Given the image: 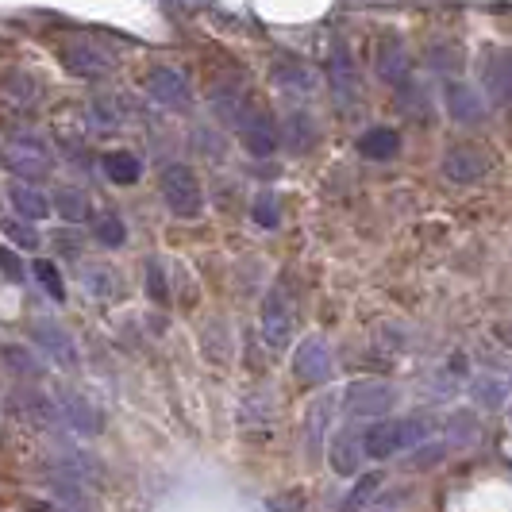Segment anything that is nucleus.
I'll return each mask as SVG.
<instances>
[{
  "mask_svg": "<svg viewBox=\"0 0 512 512\" xmlns=\"http://www.w3.org/2000/svg\"><path fill=\"white\" fill-rule=\"evenodd\" d=\"M108 278H116V274H108V270H89V289L108 297V293L116 289V282H108Z\"/></svg>",
  "mask_w": 512,
  "mask_h": 512,
  "instance_id": "36",
  "label": "nucleus"
},
{
  "mask_svg": "<svg viewBox=\"0 0 512 512\" xmlns=\"http://www.w3.org/2000/svg\"><path fill=\"white\" fill-rule=\"evenodd\" d=\"M285 143H289L293 151H305V147H312V128H308V116H289Z\"/></svg>",
  "mask_w": 512,
  "mask_h": 512,
  "instance_id": "31",
  "label": "nucleus"
},
{
  "mask_svg": "<svg viewBox=\"0 0 512 512\" xmlns=\"http://www.w3.org/2000/svg\"><path fill=\"white\" fill-rule=\"evenodd\" d=\"M0 274H4V278H8V282L12 285H24L27 278V270H24V262H20V255H16V251H8V247H0Z\"/></svg>",
  "mask_w": 512,
  "mask_h": 512,
  "instance_id": "32",
  "label": "nucleus"
},
{
  "mask_svg": "<svg viewBox=\"0 0 512 512\" xmlns=\"http://www.w3.org/2000/svg\"><path fill=\"white\" fill-rule=\"evenodd\" d=\"M474 393H478V397H486V405H489V409H497V405H501V385H493V382H478V385H474Z\"/></svg>",
  "mask_w": 512,
  "mask_h": 512,
  "instance_id": "37",
  "label": "nucleus"
},
{
  "mask_svg": "<svg viewBox=\"0 0 512 512\" xmlns=\"http://www.w3.org/2000/svg\"><path fill=\"white\" fill-rule=\"evenodd\" d=\"M0 359L8 362V370H12V374H20V378H39V374H43V362L35 359L27 347H4V351H0Z\"/></svg>",
  "mask_w": 512,
  "mask_h": 512,
  "instance_id": "26",
  "label": "nucleus"
},
{
  "mask_svg": "<svg viewBox=\"0 0 512 512\" xmlns=\"http://www.w3.org/2000/svg\"><path fill=\"white\" fill-rule=\"evenodd\" d=\"M4 89H8V97H12V101H20V104H27L31 97H35V81H31L27 74H8Z\"/></svg>",
  "mask_w": 512,
  "mask_h": 512,
  "instance_id": "34",
  "label": "nucleus"
},
{
  "mask_svg": "<svg viewBox=\"0 0 512 512\" xmlns=\"http://www.w3.org/2000/svg\"><path fill=\"white\" fill-rule=\"evenodd\" d=\"M62 58H66V66H70L74 74H81V77H101L104 70H108V58H104L101 51H93V47H85V43L66 47V51H62Z\"/></svg>",
  "mask_w": 512,
  "mask_h": 512,
  "instance_id": "20",
  "label": "nucleus"
},
{
  "mask_svg": "<svg viewBox=\"0 0 512 512\" xmlns=\"http://www.w3.org/2000/svg\"><path fill=\"white\" fill-rule=\"evenodd\" d=\"M239 139H243V147L255 154V158H270V154L278 151V128H274V120L266 112H255V108H247V116L239 120Z\"/></svg>",
  "mask_w": 512,
  "mask_h": 512,
  "instance_id": "7",
  "label": "nucleus"
},
{
  "mask_svg": "<svg viewBox=\"0 0 512 512\" xmlns=\"http://www.w3.org/2000/svg\"><path fill=\"white\" fill-rule=\"evenodd\" d=\"M328 81H332L335 97L343 104L355 101V93H359V74H355V62H351L347 43H335L332 58H328Z\"/></svg>",
  "mask_w": 512,
  "mask_h": 512,
  "instance_id": "12",
  "label": "nucleus"
},
{
  "mask_svg": "<svg viewBox=\"0 0 512 512\" xmlns=\"http://www.w3.org/2000/svg\"><path fill=\"white\" fill-rule=\"evenodd\" d=\"M162 201L166 208L181 216V220H197L201 216V205H205V197H201V181L197 174L189 170V166H166L162 170Z\"/></svg>",
  "mask_w": 512,
  "mask_h": 512,
  "instance_id": "2",
  "label": "nucleus"
},
{
  "mask_svg": "<svg viewBox=\"0 0 512 512\" xmlns=\"http://www.w3.org/2000/svg\"><path fill=\"white\" fill-rule=\"evenodd\" d=\"M4 162H8V170H16L20 178H43V174H47V158H35V154L8 151Z\"/></svg>",
  "mask_w": 512,
  "mask_h": 512,
  "instance_id": "28",
  "label": "nucleus"
},
{
  "mask_svg": "<svg viewBox=\"0 0 512 512\" xmlns=\"http://www.w3.org/2000/svg\"><path fill=\"white\" fill-rule=\"evenodd\" d=\"M93 120H97L101 128H116V124H120V104L112 101V97H97V101H93Z\"/></svg>",
  "mask_w": 512,
  "mask_h": 512,
  "instance_id": "33",
  "label": "nucleus"
},
{
  "mask_svg": "<svg viewBox=\"0 0 512 512\" xmlns=\"http://www.w3.org/2000/svg\"><path fill=\"white\" fill-rule=\"evenodd\" d=\"M443 104H447V116H451L455 124H478V120H482V112H486L482 93H474L470 85H459V81H451V85H447Z\"/></svg>",
  "mask_w": 512,
  "mask_h": 512,
  "instance_id": "13",
  "label": "nucleus"
},
{
  "mask_svg": "<svg viewBox=\"0 0 512 512\" xmlns=\"http://www.w3.org/2000/svg\"><path fill=\"white\" fill-rule=\"evenodd\" d=\"M366 459V447H362V428L359 424H347V428H339L332 439V447H328V462H332L335 474H343V478H351V474H359V462Z\"/></svg>",
  "mask_w": 512,
  "mask_h": 512,
  "instance_id": "4",
  "label": "nucleus"
},
{
  "mask_svg": "<svg viewBox=\"0 0 512 512\" xmlns=\"http://www.w3.org/2000/svg\"><path fill=\"white\" fill-rule=\"evenodd\" d=\"M104 174L112 178V185H135L143 178V162L131 151H116L104 158Z\"/></svg>",
  "mask_w": 512,
  "mask_h": 512,
  "instance_id": "22",
  "label": "nucleus"
},
{
  "mask_svg": "<svg viewBox=\"0 0 512 512\" xmlns=\"http://www.w3.org/2000/svg\"><path fill=\"white\" fill-rule=\"evenodd\" d=\"M97 239H101L104 247H124V239H128L124 220H120L116 212H104L101 220H97Z\"/></svg>",
  "mask_w": 512,
  "mask_h": 512,
  "instance_id": "29",
  "label": "nucleus"
},
{
  "mask_svg": "<svg viewBox=\"0 0 512 512\" xmlns=\"http://www.w3.org/2000/svg\"><path fill=\"white\" fill-rule=\"evenodd\" d=\"M147 93H151L158 104H166V108H189V81L178 74V70H170V66H154L151 74H147Z\"/></svg>",
  "mask_w": 512,
  "mask_h": 512,
  "instance_id": "8",
  "label": "nucleus"
},
{
  "mask_svg": "<svg viewBox=\"0 0 512 512\" xmlns=\"http://www.w3.org/2000/svg\"><path fill=\"white\" fill-rule=\"evenodd\" d=\"M31 274L39 278V285L51 293L54 301H66V285H62V274H58V266H54V262H47V258H35V262H31Z\"/></svg>",
  "mask_w": 512,
  "mask_h": 512,
  "instance_id": "27",
  "label": "nucleus"
},
{
  "mask_svg": "<svg viewBox=\"0 0 512 512\" xmlns=\"http://www.w3.org/2000/svg\"><path fill=\"white\" fill-rule=\"evenodd\" d=\"M0 235H4L12 247H20V251H35V247L43 243V235L35 231V224H27L20 216H4V220H0Z\"/></svg>",
  "mask_w": 512,
  "mask_h": 512,
  "instance_id": "24",
  "label": "nucleus"
},
{
  "mask_svg": "<svg viewBox=\"0 0 512 512\" xmlns=\"http://www.w3.org/2000/svg\"><path fill=\"white\" fill-rule=\"evenodd\" d=\"M47 482H51V493L62 501V505H70V509H85V501H89V497H85V489L89 486H85L81 478H74V474H66V470H58V466H54Z\"/></svg>",
  "mask_w": 512,
  "mask_h": 512,
  "instance_id": "21",
  "label": "nucleus"
},
{
  "mask_svg": "<svg viewBox=\"0 0 512 512\" xmlns=\"http://www.w3.org/2000/svg\"><path fill=\"white\" fill-rule=\"evenodd\" d=\"M8 205L16 208V216L27 220V224H35V220H47L51 216V197L47 193H39L35 185H12L8 189Z\"/></svg>",
  "mask_w": 512,
  "mask_h": 512,
  "instance_id": "15",
  "label": "nucleus"
},
{
  "mask_svg": "<svg viewBox=\"0 0 512 512\" xmlns=\"http://www.w3.org/2000/svg\"><path fill=\"white\" fill-rule=\"evenodd\" d=\"M289 335H293L289 297H285L282 289H274V293L266 297V305H262V339H266L270 347H285V343H289Z\"/></svg>",
  "mask_w": 512,
  "mask_h": 512,
  "instance_id": "9",
  "label": "nucleus"
},
{
  "mask_svg": "<svg viewBox=\"0 0 512 512\" xmlns=\"http://www.w3.org/2000/svg\"><path fill=\"white\" fill-rule=\"evenodd\" d=\"M151 293L158 301H166V285H162V274H158V266H151Z\"/></svg>",
  "mask_w": 512,
  "mask_h": 512,
  "instance_id": "38",
  "label": "nucleus"
},
{
  "mask_svg": "<svg viewBox=\"0 0 512 512\" xmlns=\"http://www.w3.org/2000/svg\"><path fill=\"white\" fill-rule=\"evenodd\" d=\"M293 374L301 382H328L332 374V347L324 339H305L297 351H293Z\"/></svg>",
  "mask_w": 512,
  "mask_h": 512,
  "instance_id": "5",
  "label": "nucleus"
},
{
  "mask_svg": "<svg viewBox=\"0 0 512 512\" xmlns=\"http://www.w3.org/2000/svg\"><path fill=\"white\" fill-rule=\"evenodd\" d=\"M397 405V389L389 382H355L343 393V412L351 420H382Z\"/></svg>",
  "mask_w": 512,
  "mask_h": 512,
  "instance_id": "3",
  "label": "nucleus"
},
{
  "mask_svg": "<svg viewBox=\"0 0 512 512\" xmlns=\"http://www.w3.org/2000/svg\"><path fill=\"white\" fill-rule=\"evenodd\" d=\"M24 409L31 412V416H35V420H39L47 432H54V436L66 428V420H62L58 405H54L47 393H39V389H27V393H24Z\"/></svg>",
  "mask_w": 512,
  "mask_h": 512,
  "instance_id": "19",
  "label": "nucleus"
},
{
  "mask_svg": "<svg viewBox=\"0 0 512 512\" xmlns=\"http://www.w3.org/2000/svg\"><path fill=\"white\" fill-rule=\"evenodd\" d=\"M58 412H62V420H66V428L77 432V436H97L104 428L101 412L93 409V401L89 397H81V393H62V401H58Z\"/></svg>",
  "mask_w": 512,
  "mask_h": 512,
  "instance_id": "10",
  "label": "nucleus"
},
{
  "mask_svg": "<svg viewBox=\"0 0 512 512\" xmlns=\"http://www.w3.org/2000/svg\"><path fill=\"white\" fill-rule=\"evenodd\" d=\"M374 489H382V474H362L359 482H355V489H351V497L343 501V512L362 509V505L374 497Z\"/></svg>",
  "mask_w": 512,
  "mask_h": 512,
  "instance_id": "30",
  "label": "nucleus"
},
{
  "mask_svg": "<svg viewBox=\"0 0 512 512\" xmlns=\"http://www.w3.org/2000/svg\"><path fill=\"white\" fill-rule=\"evenodd\" d=\"M255 224L258 228H278V205H274V197H258L255 201Z\"/></svg>",
  "mask_w": 512,
  "mask_h": 512,
  "instance_id": "35",
  "label": "nucleus"
},
{
  "mask_svg": "<svg viewBox=\"0 0 512 512\" xmlns=\"http://www.w3.org/2000/svg\"><path fill=\"white\" fill-rule=\"evenodd\" d=\"M332 412H335V397H320L312 412H308V447L320 451V439L328 436V424H332Z\"/></svg>",
  "mask_w": 512,
  "mask_h": 512,
  "instance_id": "25",
  "label": "nucleus"
},
{
  "mask_svg": "<svg viewBox=\"0 0 512 512\" xmlns=\"http://www.w3.org/2000/svg\"><path fill=\"white\" fill-rule=\"evenodd\" d=\"M432 439V420L428 416H405V420H374L362 428V447H366V459H389V455H401L412 451L420 443Z\"/></svg>",
  "mask_w": 512,
  "mask_h": 512,
  "instance_id": "1",
  "label": "nucleus"
},
{
  "mask_svg": "<svg viewBox=\"0 0 512 512\" xmlns=\"http://www.w3.org/2000/svg\"><path fill=\"white\" fill-rule=\"evenodd\" d=\"M374 58H378V77L382 81H389V85L405 81V74H409V54H405V47L397 39H382Z\"/></svg>",
  "mask_w": 512,
  "mask_h": 512,
  "instance_id": "17",
  "label": "nucleus"
},
{
  "mask_svg": "<svg viewBox=\"0 0 512 512\" xmlns=\"http://www.w3.org/2000/svg\"><path fill=\"white\" fill-rule=\"evenodd\" d=\"M482 89L493 104H512V51H489L482 62Z\"/></svg>",
  "mask_w": 512,
  "mask_h": 512,
  "instance_id": "6",
  "label": "nucleus"
},
{
  "mask_svg": "<svg viewBox=\"0 0 512 512\" xmlns=\"http://www.w3.org/2000/svg\"><path fill=\"white\" fill-rule=\"evenodd\" d=\"M401 151V139H397V131L389 128H370L359 135V154L366 158H374V162H385V158H397Z\"/></svg>",
  "mask_w": 512,
  "mask_h": 512,
  "instance_id": "18",
  "label": "nucleus"
},
{
  "mask_svg": "<svg viewBox=\"0 0 512 512\" xmlns=\"http://www.w3.org/2000/svg\"><path fill=\"white\" fill-rule=\"evenodd\" d=\"M31 335L39 339V347L51 355L58 366H74L77 362V347H74V339L62 332L58 324H51V320H39L35 328H31Z\"/></svg>",
  "mask_w": 512,
  "mask_h": 512,
  "instance_id": "14",
  "label": "nucleus"
},
{
  "mask_svg": "<svg viewBox=\"0 0 512 512\" xmlns=\"http://www.w3.org/2000/svg\"><path fill=\"white\" fill-rule=\"evenodd\" d=\"M51 208L62 216V220H70V224H81V220H89V197L81 193V189H58L51 197Z\"/></svg>",
  "mask_w": 512,
  "mask_h": 512,
  "instance_id": "23",
  "label": "nucleus"
},
{
  "mask_svg": "<svg viewBox=\"0 0 512 512\" xmlns=\"http://www.w3.org/2000/svg\"><path fill=\"white\" fill-rule=\"evenodd\" d=\"M274 77H278V85H282L289 97H312L316 93V77L308 70L305 62H297V58H282L278 66H274Z\"/></svg>",
  "mask_w": 512,
  "mask_h": 512,
  "instance_id": "16",
  "label": "nucleus"
},
{
  "mask_svg": "<svg viewBox=\"0 0 512 512\" xmlns=\"http://www.w3.org/2000/svg\"><path fill=\"white\" fill-rule=\"evenodd\" d=\"M443 174L455 185H474L486 174V154L474 151V147H451L447 158H443Z\"/></svg>",
  "mask_w": 512,
  "mask_h": 512,
  "instance_id": "11",
  "label": "nucleus"
}]
</instances>
